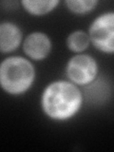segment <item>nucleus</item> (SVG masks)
Wrapping results in <instances>:
<instances>
[{"instance_id": "423d86ee", "label": "nucleus", "mask_w": 114, "mask_h": 152, "mask_svg": "<svg viewBox=\"0 0 114 152\" xmlns=\"http://www.w3.org/2000/svg\"><path fill=\"white\" fill-rule=\"evenodd\" d=\"M23 34L21 28L12 22L0 23V52L10 53L21 45Z\"/></svg>"}, {"instance_id": "f257e3e1", "label": "nucleus", "mask_w": 114, "mask_h": 152, "mask_svg": "<svg viewBox=\"0 0 114 152\" xmlns=\"http://www.w3.org/2000/svg\"><path fill=\"white\" fill-rule=\"evenodd\" d=\"M79 87L69 81L58 80L49 84L41 97V107L46 115L54 121H66L77 113L83 104Z\"/></svg>"}, {"instance_id": "1a4fd4ad", "label": "nucleus", "mask_w": 114, "mask_h": 152, "mask_svg": "<svg viewBox=\"0 0 114 152\" xmlns=\"http://www.w3.org/2000/svg\"><path fill=\"white\" fill-rule=\"evenodd\" d=\"M98 2L94 0H69L66 1V6L75 14H86L95 9Z\"/></svg>"}, {"instance_id": "7ed1b4c3", "label": "nucleus", "mask_w": 114, "mask_h": 152, "mask_svg": "<svg viewBox=\"0 0 114 152\" xmlns=\"http://www.w3.org/2000/svg\"><path fill=\"white\" fill-rule=\"evenodd\" d=\"M92 45L104 53L112 54L114 51V13H102L93 20L88 30Z\"/></svg>"}, {"instance_id": "6e6552de", "label": "nucleus", "mask_w": 114, "mask_h": 152, "mask_svg": "<svg viewBox=\"0 0 114 152\" xmlns=\"http://www.w3.org/2000/svg\"><path fill=\"white\" fill-rule=\"evenodd\" d=\"M89 44V36L87 32L83 31H72L66 38V46L75 53H81L85 51L88 48Z\"/></svg>"}, {"instance_id": "f03ea898", "label": "nucleus", "mask_w": 114, "mask_h": 152, "mask_svg": "<svg viewBox=\"0 0 114 152\" xmlns=\"http://www.w3.org/2000/svg\"><path fill=\"white\" fill-rule=\"evenodd\" d=\"M35 80V69L22 56H10L0 63V87L11 95H22L31 88Z\"/></svg>"}, {"instance_id": "39448f33", "label": "nucleus", "mask_w": 114, "mask_h": 152, "mask_svg": "<svg viewBox=\"0 0 114 152\" xmlns=\"http://www.w3.org/2000/svg\"><path fill=\"white\" fill-rule=\"evenodd\" d=\"M51 41L46 33L34 31L23 41V50L31 60L40 61L47 58L51 51Z\"/></svg>"}, {"instance_id": "20e7f679", "label": "nucleus", "mask_w": 114, "mask_h": 152, "mask_svg": "<svg viewBox=\"0 0 114 152\" xmlns=\"http://www.w3.org/2000/svg\"><path fill=\"white\" fill-rule=\"evenodd\" d=\"M98 64L92 56L78 53L69 60L66 68V74L69 81L77 87H86L97 79Z\"/></svg>"}, {"instance_id": "0eeeda50", "label": "nucleus", "mask_w": 114, "mask_h": 152, "mask_svg": "<svg viewBox=\"0 0 114 152\" xmlns=\"http://www.w3.org/2000/svg\"><path fill=\"white\" fill-rule=\"evenodd\" d=\"M59 1L57 0H45V1H32V0H24L21 1V5L26 11L32 15L40 16L50 13L51 11L58 6Z\"/></svg>"}]
</instances>
